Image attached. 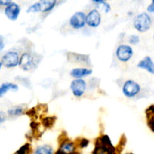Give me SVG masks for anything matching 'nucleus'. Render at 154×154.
<instances>
[{"label": "nucleus", "mask_w": 154, "mask_h": 154, "mask_svg": "<svg viewBox=\"0 0 154 154\" xmlns=\"http://www.w3.org/2000/svg\"><path fill=\"white\" fill-rule=\"evenodd\" d=\"M134 27L139 32H145L148 31L152 25V20L147 12L139 14L134 20Z\"/></svg>", "instance_id": "3"}, {"label": "nucleus", "mask_w": 154, "mask_h": 154, "mask_svg": "<svg viewBox=\"0 0 154 154\" xmlns=\"http://www.w3.org/2000/svg\"><path fill=\"white\" fill-rule=\"evenodd\" d=\"M38 11H41L40 2H38L32 4L26 10L27 13H38Z\"/></svg>", "instance_id": "20"}, {"label": "nucleus", "mask_w": 154, "mask_h": 154, "mask_svg": "<svg viewBox=\"0 0 154 154\" xmlns=\"http://www.w3.org/2000/svg\"><path fill=\"white\" fill-rule=\"evenodd\" d=\"M23 112V108L20 106L14 107L8 110V114L10 116H19L21 115Z\"/></svg>", "instance_id": "18"}, {"label": "nucleus", "mask_w": 154, "mask_h": 154, "mask_svg": "<svg viewBox=\"0 0 154 154\" xmlns=\"http://www.w3.org/2000/svg\"><path fill=\"white\" fill-rule=\"evenodd\" d=\"M102 22V16L97 9H92L87 14V25L92 28L99 26Z\"/></svg>", "instance_id": "9"}, {"label": "nucleus", "mask_w": 154, "mask_h": 154, "mask_svg": "<svg viewBox=\"0 0 154 154\" xmlns=\"http://www.w3.org/2000/svg\"><path fill=\"white\" fill-rule=\"evenodd\" d=\"M69 24L75 29H80L87 24V14L82 11H77L69 20Z\"/></svg>", "instance_id": "7"}, {"label": "nucleus", "mask_w": 154, "mask_h": 154, "mask_svg": "<svg viewBox=\"0 0 154 154\" xmlns=\"http://www.w3.org/2000/svg\"><path fill=\"white\" fill-rule=\"evenodd\" d=\"M123 95L126 98H133L136 96L141 91V86L133 80H127L123 84L122 88Z\"/></svg>", "instance_id": "5"}, {"label": "nucleus", "mask_w": 154, "mask_h": 154, "mask_svg": "<svg viewBox=\"0 0 154 154\" xmlns=\"http://www.w3.org/2000/svg\"><path fill=\"white\" fill-rule=\"evenodd\" d=\"M54 148L52 146L49 144H43V145L38 146L35 150L34 154H54Z\"/></svg>", "instance_id": "17"}, {"label": "nucleus", "mask_w": 154, "mask_h": 154, "mask_svg": "<svg viewBox=\"0 0 154 154\" xmlns=\"http://www.w3.org/2000/svg\"><path fill=\"white\" fill-rule=\"evenodd\" d=\"M129 42L131 44V45H138L140 42V38L138 35H132L129 37Z\"/></svg>", "instance_id": "22"}, {"label": "nucleus", "mask_w": 154, "mask_h": 154, "mask_svg": "<svg viewBox=\"0 0 154 154\" xmlns=\"http://www.w3.org/2000/svg\"><path fill=\"white\" fill-rule=\"evenodd\" d=\"M145 117L147 126L154 133V105H150L146 108Z\"/></svg>", "instance_id": "14"}, {"label": "nucleus", "mask_w": 154, "mask_h": 154, "mask_svg": "<svg viewBox=\"0 0 154 154\" xmlns=\"http://www.w3.org/2000/svg\"><path fill=\"white\" fill-rule=\"evenodd\" d=\"M32 148L29 144H25L23 145L14 154H31Z\"/></svg>", "instance_id": "19"}, {"label": "nucleus", "mask_w": 154, "mask_h": 154, "mask_svg": "<svg viewBox=\"0 0 154 154\" xmlns=\"http://www.w3.org/2000/svg\"><path fill=\"white\" fill-rule=\"evenodd\" d=\"M4 48H5L4 41H3L2 38H0V52L4 49Z\"/></svg>", "instance_id": "26"}, {"label": "nucleus", "mask_w": 154, "mask_h": 154, "mask_svg": "<svg viewBox=\"0 0 154 154\" xmlns=\"http://www.w3.org/2000/svg\"><path fill=\"white\" fill-rule=\"evenodd\" d=\"M40 62V59L35 54L24 53L20 58L19 66L23 71H31L35 69Z\"/></svg>", "instance_id": "2"}, {"label": "nucleus", "mask_w": 154, "mask_h": 154, "mask_svg": "<svg viewBox=\"0 0 154 154\" xmlns=\"http://www.w3.org/2000/svg\"><path fill=\"white\" fill-rule=\"evenodd\" d=\"M93 74V70L88 68H75L72 69L70 75L75 79H82Z\"/></svg>", "instance_id": "12"}, {"label": "nucleus", "mask_w": 154, "mask_h": 154, "mask_svg": "<svg viewBox=\"0 0 154 154\" xmlns=\"http://www.w3.org/2000/svg\"><path fill=\"white\" fill-rule=\"evenodd\" d=\"M89 144V140H87V138H82L79 141L78 143V145L81 147V148H85L88 146Z\"/></svg>", "instance_id": "23"}, {"label": "nucleus", "mask_w": 154, "mask_h": 154, "mask_svg": "<svg viewBox=\"0 0 154 154\" xmlns=\"http://www.w3.org/2000/svg\"><path fill=\"white\" fill-rule=\"evenodd\" d=\"M87 84L84 79H74L70 84V89L75 97L80 98L85 93Z\"/></svg>", "instance_id": "8"}, {"label": "nucleus", "mask_w": 154, "mask_h": 154, "mask_svg": "<svg viewBox=\"0 0 154 154\" xmlns=\"http://www.w3.org/2000/svg\"><path fill=\"white\" fill-rule=\"evenodd\" d=\"M147 12H149V13H153L154 12V0H153V1L151 2V3L149 5L148 7H147Z\"/></svg>", "instance_id": "24"}, {"label": "nucleus", "mask_w": 154, "mask_h": 154, "mask_svg": "<svg viewBox=\"0 0 154 154\" xmlns=\"http://www.w3.org/2000/svg\"><path fill=\"white\" fill-rule=\"evenodd\" d=\"M57 0H42L40 1L41 11L42 12H49L54 8L57 5Z\"/></svg>", "instance_id": "16"}, {"label": "nucleus", "mask_w": 154, "mask_h": 154, "mask_svg": "<svg viewBox=\"0 0 154 154\" xmlns=\"http://www.w3.org/2000/svg\"><path fill=\"white\" fill-rule=\"evenodd\" d=\"M12 1H10V0H7V1H4V0H0V6H8L9 4L11 3Z\"/></svg>", "instance_id": "25"}, {"label": "nucleus", "mask_w": 154, "mask_h": 154, "mask_svg": "<svg viewBox=\"0 0 154 154\" xmlns=\"http://www.w3.org/2000/svg\"><path fill=\"white\" fill-rule=\"evenodd\" d=\"M2 66V63H1V62H0V69H1Z\"/></svg>", "instance_id": "28"}, {"label": "nucleus", "mask_w": 154, "mask_h": 154, "mask_svg": "<svg viewBox=\"0 0 154 154\" xmlns=\"http://www.w3.org/2000/svg\"><path fill=\"white\" fill-rule=\"evenodd\" d=\"M137 67L139 69H144L150 74L154 75V62L151 57L147 56L141 60L137 65Z\"/></svg>", "instance_id": "11"}, {"label": "nucleus", "mask_w": 154, "mask_h": 154, "mask_svg": "<svg viewBox=\"0 0 154 154\" xmlns=\"http://www.w3.org/2000/svg\"><path fill=\"white\" fill-rule=\"evenodd\" d=\"M153 39H154V35H153Z\"/></svg>", "instance_id": "29"}, {"label": "nucleus", "mask_w": 154, "mask_h": 154, "mask_svg": "<svg viewBox=\"0 0 154 154\" xmlns=\"http://www.w3.org/2000/svg\"><path fill=\"white\" fill-rule=\"evenodd\" d=\"M130 154H133V153H130Z\"/></svg>", "instance_id": "30"}, {"label": "nucleus", "mask_w": 154, "mask_h": 154, "mask_svg": "<svg viewBox=\"0 0 154 154\" xmlns=\"http://www.w3.org/2000/svg\"><path fill=\"white\" fill-rule=\"evenodd\" d=\"M20 56L18 52L14 51H10L5 54L2 56L1 60V63L2 66H4L8 69H11L16 66H19Z\"/></svg>", "instance_id": "4"}, {"label": "nucleus", "mask_w": 154, "mask_h": 154, "mask_svg": "<svg viewBox=\"0 0 154 154\" xmlns=\"http://www.w3.org/2000/svg\"><path fill=\"white\" fill-rule=\"evenodd\" d=\"M93 2L96 3V4H97V5H102L103 6L104 10H105V13H109V12L111 11V7L108 2L103 1V0H99V1H96V0H94V1H93Z\"/></svg>", "instance_id": "21"}, {"label": "nucleus", "mask_w": 154, "mask_h": 154, "mask_svg": "<svg viewBox=\"0 0 154 154\" xmlns=\"http://www.w3.org/2000/svg\"><path fill=\"white\" fill-rule=\"evenodd\" d=\"M2 121H3V118H2V117L1 114H0V123H1Z\"/></svg>", "instance_id": "27"}, {"label": "nucleus", "mask_w": 154, "mask_h": 154, "mask_svg": "<svg viewBox=\"0 0 154 154\" xmlns=\"http://www.w3.org/2000/svg\"><path fill=\"white\" fill-rule=\"evenodd\" d=\"M93 154H117V150L107 135H102L96 138Z\"/></svg>", "instance_id": "1"}, {"label": "nucleus", "mask_w": 154, "mask_h": 154, "mask_svg": "<svg viewBox=\"0 0 154 154\" xmlns=\"http://www.w3.org/2000/svg\"><path fill=\"white\" fill-rule=\"evenodd\" d=\"M20 14V7L17 3L14 2H11V4L6 6L5 8V14L8 18V20L11 21H15L19 17Z\"/></svg>", "instance_id": "10"}, {"label": "nucleus", "mask_w": 154, "mask_h": 154, "mask_svg": "<svg viewBox=\"0 0 154 154\" xmlns=\"http://www.w3.org/2000/svg\"><path fill=\"white\" fill-rule=\"evenodd\" d=\"M133 49L130 45H120L116 50V56L118 60L123 63H126L133 56Z\"/></svg>", "instance_id": "6"}, {"label": "nucleus", "mask_w": 154, "mask_h": 154, "mask_svg": "<svg viewBox=\"0 0 154 154\" xmlns=\"http://www.w3.org/2000/svg\"><path fill=\"white\" fill-rule=\"evenodd\" d=\"M18 89H19V87H18L17 84L9 82L3 83L0 85V98L3 97L10 90L17 91Z\"/></svg>", "instance_id": "15"}, {"label": "nucleus", "mask_w": 154, "mask_h": 154, "mask_svg": "<svg viewBox=\"0 0 154 154\" xmlns=\"http://www.w3.org/2000/svg\"><path fill=\"white\" fill-rule=\"evenodd\" d=\"M59 150H61L66 154H72L75 153V150H76V146L74 142L69 141L68 139L64 140V141H61L60 145V148Z\"/></svg>", "instance_id": "13"}]
</instances>
